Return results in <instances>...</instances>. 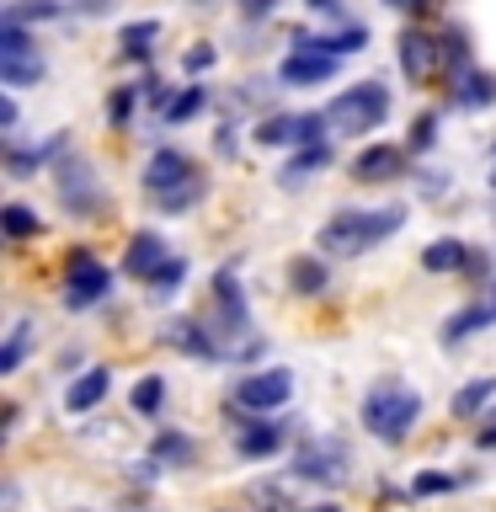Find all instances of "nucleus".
Wrapping results in <instances>:
<instances>
[{
    "label": "nucleus",
    "instance_id": "obj_1",
    "mask_svg": "<svg viewBox=\"0 0 496 512\" xmlns=\"http://www.w3.org/2000/svg\"><path fill=\"white\" fill-rule=\"evenodd\" d=\"M400 224H406V208H342L326 230H320V251L326 256H363L374 251L379 240H390Z\"/></svg>",
    "mask_w": 496,
    "mask_h": 512
},
{
    "label": "nucleus",
    "instance_id": "obj_2",
    "mask_svg": "<svg viewBox=\"0 0 496 512\" xmlns=\"http://www.w3.org/2000/svg\"><path fill=\"white\" fill-rule=\"evenodd\" d=\"M422 422V395L406 390V384H379V390H368L363 400V427L374 432V438L384 443H406L411 438V427Z\"/></svg>",
    "mask_w": 496,
    "mask_h": 512
},
{
    "label": "nucleus",
    "instance_id": "obj_3",
    "mask_svg": "<svg viewBox=\"0 0 496 512\" xmlns=\"http://www.w3.org/2000/svg\"><path fill=\"white\" fill-rule=\"evenodd\" d=\"M326 118L336 123V134L363 139L368 128H379L384 118H390V91H384L379 80H358V86H347V91L326 107Z\"/></svg>",
    "mask_w": 496,
    "mask_h": 512
},
{
    "label": "nucleus",
    "instance_id": "obj_4",
    "mask_svg": "<svg viewBox=\"0 0 496 512\" xmlns=\"http://www.w3.org/2000/svg\"><path fill=\"white\" fill-rule=\"evenodd\" d=\"M0 80H6V86H32V80H43L38 43H32L16 22H0Z\"/></svg>",
    "mask_w": 496,
    "mask_h": 512
},
{
    "label": "nucleus",
    "instance_id": "obj_5",
    "mask_svg": "<svg viewBox=\"0 0 496 512\" xmlns=\"http://www.w3.org/2000/svg\"><path fill=\"white\" fill-rule=\"evenodd\" d=\"M112 288V272L96 262L91 251H70V272H64V310H91Z\"/></svg>",
    "mask_w": 496,
    "mask_h": 512
},
{
    "label": "nucleus",
    "instance_id": "obj_6",
    "mask_svg": "<svg viewBox=\"0 0 496 512\" xmlns=\"http://www.w3.org/2000/svg\"><path fill=\"white\" fill-rule=\"evenodd\" d=\"M54 187H59V203L70 208L75 219H91V214L107 208V192H102V182H96V171L80 166V160H64V166L54 171Z\"/></svg>",
    "mask_w": 496,
    "mask_h": 512
},
{
    "label": "nucleus",
    "instance_id": "obj_7",
    "mask_svg": "<svg viewBox=\"0 0 496 512\" xmlns=\"http://www.w3.org/2000/svg\"><path fill=\"white\" fill-rule=\"evenodd\" d=\"M235 400L246 411H278V406H288V400H294V374H288V368H262V374H246L235 384Z\"/></svg>",
    "mask_w": 496,
    "mask_h": 512
},
{
    "label": "nucleus",
    "instance_id": "obj_8",
    "mask_svg": "<svg viewBox=\"0 0 496 512\" xmlns=\"http://www.w3.org/2000/svg\"><path fill=\"white\" fill-rule=\"evenodd\" d=\"M294 475L299 480H320V486H336V480H347V448L320 438V443H304L294 454Z\"/></svg>",
    "mask_w": 496,
    "mask_h": 512
},
{
    "label": "nucleus",
    "instance_id": "obj_9",
    "mask_svg": "<svg viewBox=\"0 0 496 512\" xmlns=\"http://www.w3.org/2000/svg\"><path fill=\"white\" fill-rule=\"evenodd\" d=\"M331 75H336V54H326V48H294L278 70L283 86H326Z\"/></svg>",
    "mask_w": 496,
    "mask_h": 512
},
{
    "label": "nucleus",
    "instance_id": "obj_10",
    "mask_svg": "<svg viewBox=\"0 0 496 512\" xmlns=\"http://www.w3.org/2000/svg\"><path fill=\"white\" fill-rule=\"evenodd\" d=\"M171 262V251H166V240H160L155 230H139V235H128V251H123V267H128V278H139V283H150L160 267Z\"/></svg>",
    "mask_w": 496,
    "mask_h": 512
},
{
    "label": "nucleus",
    "instance_id": "obj_11",
    "mask_svg": "<svg viewBox=\"0 0 496 512\" xmlns=\"http://www.w3.org/2000/svg\"><path fill=\"white\" fill-rule=\"evenodd\" d=\"M192 160L182 155V150H155L150 155V166H144V192L150 198H160V192H171V187H182V182H192Z\"/></svg>",
    "mask_w": 496,
    "mask_h": 512
},
{
    "label": "nucleus",
    "instance_id": "obj_12",
    "mask_svg": "<svg viewBox=\"0 0 496 512\" xmlns=\"http://www.w3.org/2000/svg\"><path fill=\"white\" fill-rule=\"evenodd\" d=\"M352 176H358V182H395V176H406V155H400L395 144H368V150L352 160Z\"/></svg>",
    "mask_w": 496,
    "mask_h": 512
},
{
    "label": "nucleus",
    "instance_id": "obj_13",
    "mask_svg": "<svg viewBox=\"0 0 496 512\" xmlns=\"http://www.w3.org/2000/svg\"><path fill=\"white\" fill-rule=\"evenodd\" d=\"M278 448H283V422H267L262 411H256L251 422L240 427V438H235L240 459H267V454H278Z\"/></svg>",
    "mask_w": 496,
    "mask_h": 512
},
{
    "label": "nucleus",
    "instance_id": "obj_14",
    "mask_svg": "<svg viewBox=\"0 0 496 512\" xmlns=\"http://www.w3.org/2000/svg\"><path fill=\"white\" fill-rule=\"evenodd\" d=\"M214 304H219V326H230V331H246V294H240V278H235V267H219L214 272Z\"/></svg>",
    "mask_w": 496,
    "mask_h": 512
},
{
    "label": "nucleus",
    "instance_id": "obj_15",
    "mask_svg": "<svg viewBox=\"0 0 496 512\" xmlns=\"http://www.w3.org/2000/svg\"><path fill=\"white\" fill-rule=\"evenodd\" d=\"M160 342H166V347H182L187 358H224V347H214V336H208L198 320H171V326L160 331Z\"/></svg>",
    "mask_w": 496,
    "mask_h": 512
},
{
    "label": "nucleus",
    "instance_id": "obj_16",
    "mask_svg": "<svg viewBox=\"0 0 496 512\" xmlns=\"http://www.w3.org/2000/svg\"><path fill=\"white\" fill-rule=\"evenodd\" d=\"M438 64V43L427 38V32H400V70H406L411 80H427V70Z\"/></svg>",
    "mask_w": 496,
    "mask_h": 512
},
{
    "label": "nucleus",
    "instance_id": "obj_17",
    "mask_svg": "<svg viewBox=\"0 0 496 512\" xmlns=\"http://www.w3.org/2000/svg\"><path fill=\"white\" fill-rule=\"evenodd\" d=\"M107 384H112V374L107 368H86L70 390H64V411H75V416H86L91 406H102V395H107Z\"/></svg>",
    "mask_w": 496,
    "mask_h": 512
},
{
    "label": "nucleus",
    "instance_id": "obj_18",
    "mask_svg": "<svg viewBox=\"0 0 496 512\" xmlns=\"http://www.w3.org/2000/svg\"><path fill=\"white\" fill-rule=\"evenodd\" d=\"M464 262H470V246L454 235H443V240H432V246L422 251V267L427 272H464Z\"/></svg>",
    "mask_w": 496,
    "mask_h": 512
},
{
    "label": "nucleus",
    "instance_id": "obj_19",
    "mask_svg": "<svg viewBox=\"0 0 496 512\" xmlns=\"http://www.w3.org/2000/svg\"><path fill=\"white\" fill-rule=\"evenodd\" d=\"M288 283H294V294L299 299H315V294H326V283H331V267L320 262V256H299L294 272H288Z\"/></svg>",
    "mask_w": 496,
    "mask_h": 512
},
{
    "label": "nucleus",
    "instance_id": "obj_20",
    "mask_svg": "<svg viewBox=\"0 0 496 512\" xmlns=\"http://www.w3.org/2000/svg\"><path fill=\"white\" fill-rule=\"evenodd\" d=\"M454 102H459L464 112H480V107H491V102H496V86H491V75H480V70H459Z\"/></svg>",
    "mask_w": 496,
    "mask_h": 512
},
{
    "label": "nucleus",
    "instance_id": "obj_21",
    "mask_svg": "<svg viewBox=\"0 0 496 512\" xmlns=\"http://www.w3.org/2000/svg\"><path fill=\"white\" fill-rule=\"evenodd\" d=\"M491 320H496V299H486V304H470V310H459V315L443 326V342H448V347H459L464 336L480 331V326H491Z\"/></svg>",
    "mask_w": 496,
    "mask_h": 512
},
{
    "label": "nucleus",
    "instance_id": "obj_22",
    "mask_svg": "<svg viewBox=\"0 0 496 512\" xmlns=\"http://www.w3.org/2000/svg\"><path fill=\"white\" fill-rule=\"evenodd\" d=\"M486 400H496V379H475V384H464V390L454 395V406H448V411H454L459 422H470L475 411H486Z\"/></svg>",
    "mask_w": 496,
    "mask_h": 512
},
{
    "label": "nucleus",
    "instance_id": "obj_23",
    "mask_svg": "<svg viewBox=\"0 0 496 512\" xmlns=\"http://www.w3.org/2000/svg\"><path fill=\"white\" fill-rule=\"evenodd\" d=\"M0 230H6L11 240H32V235L43 230V219L32 214L27 203H6V208H0Z\"/></svg>",
    "mask_w": 496,
    "mask_h": 512
},
{
    "label": "nucleus",
    "instance_id": "obj_24",
    "mask_svg": "<svg viewBox=\"0 0 496 512\" xmlns=\"http://www.w3.org/2000/svg\"><path fill=\"white\" fill-rule=\"evenodd\" d=\"M27 352H32V320H16L11 336H6V352H0V374H16Z\"/></svg>",
    "mask_w": 496,
    "mask_h": 512
},
{
    "label": "nucleus",
    "instance_id": "obj_25",
    "mask_svg": "<svg viewBox=\"0 0 496 512\" xmlns=\"http://www.w3.org/2000/svg\"><path fill=\"white\" fill-rule=\"evenodd\" d=\"M155 38H160V22H155V16H144V22H128V27H123V54L144 59V54L155 48Z\"/></svg>",
    "mask_w": 496,
    "mask_h": 512
},
{
    "label": "nucleus",
    "instance_id": "obj_26",
    "mask_svg": "<svg viewBox=\"0 0 496 512\" xmlns=\"http://www.w3.org/2000/svg\"><path fill=\"white\" fill-rule=\"evenodd\" d=\"M326 160H331V144H326V139H320V144H304V150H299L294 160H288V176H283V182L294 187L299 176H310V171H320V166H326Z\"/></svg>",
    "mask_w": 496,
    "mask_h": 512
},
{
    "label": "nucleus",
    "instance_id": "obj_27",
    "mask_svg": "<svg viewBox=\"0 0 496 512\" xmlns=\"http://www.w3.org/2000/svg\"><path fill=\"white\" fill-rule=\"evenodd\" d=\"M59 11H64L59 0H11L0 22H16V27H22V22H48V16H59Z\"/></svg>",
    "mask_w": 496,
    "mask_h": 512
},
{
    "label": "nucleus",
    "instance_id": "obj_28",
    "mask_svg": "<svg viewBox=\"0 0 496 512\" xmlns=\"http://www.w3.org/2000/svg\"><path fill=\"white\" fill-rule=\"evenodd\" d=\"M182 278H187V262H182V256H171V262L150 278V299H155V304H171V294L182 288Z\"/></svg>",
    "mask_w": 496,
    "mask_h": 512
},
{
    "label": "nucleus",
    "instance_id": "obj_29",
    "mask_svg": "<svg viewBox=\"0 0 496 512\" xmlns=\"http://www.w3.org/2000/svg\"><path fill=\"white\" fill-rule=\"evenodd\" d=\"M155 459H166V464H192V459H198V443L182 438V432H160V438H155Z\"/></svg>",
    "mask_w": 496,
    "mask_h": 512
},
{
    "label": "nucleus",
    "instance_id": "obj_30",
    "mask_svg": "<svg viewBox=\"0 0 496 512\" xmlns=\"http://www.w3.org/2000/svg\"><path fill=\"white\" fill-rule=\"evenodd\" d=\"M160 406H166V379H160V374H144V379L134 384V411H139V416H155Z\"/></svg>",
    "mask_w": 496,
    "mask_h": 512
},
{
    "label": "nucleus",
    "instance_id": "obj_31",
    "mask_svg": "<svg viewBox=\"0 0 496 512\" xmlns=\"http://www.w3.org/2000/svg\"><path fill=\"white\" fill-rule=\"evenodd\" d=\"M203 198V176H192V182H182V187H171V192H160V214H182V208H192Z\"/></svg>",
    "mask_w": 496,
    "mask_h": 512
},
{
    "label": "nucleus",
    "instance_id": "obj_32",
    "mask_svg": "<svg viewBox=\"0 0 496 512\" xmlns=\"http://www.w3.org/2000/svg\"><path fill=\"white\" fill-rule=\"evenodd\" d=\"M320 48H326V54H336V59H347V54H363V48H368V27H358V22H352L347 32H336V38H320Z\"/></svg>",
    "mask_w": 496,
    "mask_h": 512
},
{
    "label": "nucleus",
    "instance_id": "obj_33",
    "mask_svg": "<svg viewBox=\"0 0 496 512\" xmlns=\"http://www.w3.org/2000/svg\"><path fill=\"white\" fill-rule=\"evenodd\" d=\"M134 107H139V91L134 86H118V91L107 96V123L112 128H128V123H134Z\"/></svg>",
    "mask_w": 496,
    "mask_h": 512
},
{
    "label": "nucleus",
    "instance_id": "obj_34",
    "mask_svg": "<svg viewBox=\"0 0 496 512\" xmlns=\"http://www.w3.org/2000/svg\"><path fill=\"white\" fill-rule=\"evenodd\" d=\"M203 102H208V91H203V86H187L182 96H176V102H166V123H171V128L187 123L192 112H203Z\"/></svg>",
    "mask_w": 496,
    "mask_h": 512
},
{
    "label": "nucleus",
    "instance_id": "obj_35",
    "mask_svg": "<svg viewBox=\"0 0 496 512\" xmlns=\"http://www.w3.org/2000/svg\"><path fill=\"white\" fill-rule=\"evenodd\" d=\"M256 144H299V118H272L256 128Z\"/></svg>",
    "mask_w": 496,
    "mask_h": 512
},
{
    "label": "nucleus",
    "instance_id": "obj_36",
    "mask_svg": "<svg viewBox=\"0 0 496 512\" xmlns=\"http://www.w3.org/2000/svg\"><path fill=\"white\" fill-rule=\"evenodd\" d=\"M459 486V475H416V496H443V491H454Z\"/></svg>",
    "mask_w": 496,
    "mask_h": 512
},
{
    "label": "nucleus",
    "instance_id": "obj_37",
    "mask_svg": "<svg viewBox=\"0 0 496 512\" xmlns=\"http://www.w3.org/2000/svg\"><path fill=\"white\" fill-rule=\"evenodd\" d=\"M432 139H438V118H432V112H422V118L411 123V150H427Z\"/></svg>",
    "mask_w": 496,
    "mask_h": 512
},
{
    "label": "nucleus",
    "instance_id": "obj_38",
    "mask_svg": "<svg viewBox=\"0 0 496 512\" xmlns=\"http://www.w3.org/2000/svg\"><path fill=\"white\" fill-rule=\"evenodd\" d=\"M208 64H214V43H198V48H187V54H182V70L187 75H203Z\"/></svg>",
    "mask_w": 496,
    "mask_h": 512
},
{
    "label": "nucleus",
    "instance_id": "obj_39",
    "mask_svg": "<svg viewBox=\"0 0 496 512\" xmlns=\"http://www.w3.org/2000/svg\"><path fill=\"white\" fill-rule=\"evenodd\" d=\"M443 54H448V64H454V70H464V59H470V43H464V32H448V38H443Z\"/></svg>",
    "mask_w": 496,
    "mask_h": 512
},
{
    "label": "nucleus",
    "instance_id": "obj_40",
    "mask_svg": "<svg viewBox=\"0 0 496 512\" xmlns=\"http://www.w3.org/2000/svg\"><path fill=\"white\" fill-rule=\"evenodd\" d=\"M235 6H240V16H256V22H262V16L278 11V0H235Z\"/></svg>",
    "mask_w": 496,
    "mask_h": 512
},
{
    "label": "nucleus",
    "instance_id": "obj_41",
    "mask_svg": "<svg viewBox=\"0 0 496 512\" xmlns=\"http://www.w3.org/2000/svg\"><path fill=\"white\" fill-rule=\"evenodd\" d=\"M310 11H326V16H342V0H310Z\"/></svg>",
    "mask_w": 496,
    "mask_h": 512
},
{
    "label": "nucleus",
    "instance_id": "obj_42",
    "mask_svg": "<svg viewBox=\"0 0 496 512\" xmlns=\"http://www.w3.org/2000/svg\"><path fill=\"white\" fill-rule=\"evenodd\" d=\"M480 448H496V422H491V427H480Z\"/></svg>",
    "mask_w": 496,
    "mask_h": 512
},
{
    "label": "nucleus",
    "instance_id": "obj_43",
    "mask_svg": "<svg viewBox=\"0 0 496 512\" xmlns=\"http://www.w3.org/2000/svg\"><path fill=\"white\" fill-rule=\"evenodd\" d=\"M384 6H395V11H406V6H416V0H384Z\"/></svg>",
    "mask_w": 496,
    "mask_h": 512
},
{
    "label": "nucleus",
    "instance_id": "obj_44",
    "mask_svg": "<svg viewBox=\"0 0 496 512\" xmlns=\"http://www.w3.org/2000/svg\"><path fill=\"white\" fill-rule=\"evenodd\" d=\"M310 512H342V507H331V502H320V507H310Z\"/></svg>",
    "mask_w": 496,
    "mask_h": 512
},
{
    "label": "nucleus",
    "instance_id": "obj_45",
    "mask_svg": "<svg viewBox=\"0 0 496 512\" xmlns=\"http://www.w3.org/2000/svg\"><path fill=\"white\" fill-rule=\"evenodd\" d=\"M491 182H496V171H491Z\"/></svg>",
    "mask_w": 496,
    "mask_h": 512
}]
</instances>
